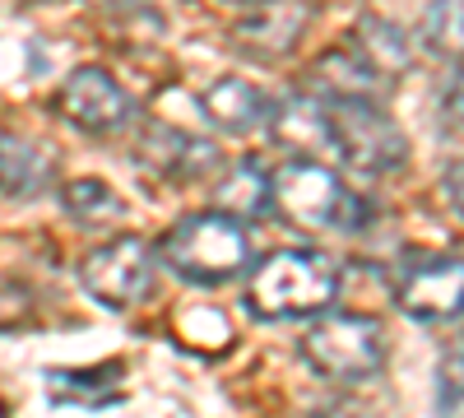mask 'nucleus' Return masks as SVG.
<instances>
[{
	"instance_id": "12",
	"label": "nucleus",
	"mask_w": 464,
	"mask_h": 418,
	"mask_svg": "<svg viewBox=\"0 0 464 418\" xmlns=\"http://www.w3.org/2000/svg\"><path fill=\"white\" fill-rule=\"evenodd\" d=\"M56 177V154L47 144H37L28 135L0 131V191L10 196H37Z\"/></svg>"
},
{
	"instance_id": "19",
	"label": "nucleus",
	"mask_w": 464,
	"mask_h": 418,
	"mask_svg": "<svg viewBox=\"0 0 464 418\" xmlns=\"http://www.w3.org/2000/svg\"><path fill=\"white\" fill-rule=\"evenodd\" d=\"M441 117H446V126H450V131H464V61H459V70L450 74V84H446Z\"/></svg>"
},
{
	"instance_id": "21",
	"label": "nucleus",
	"mask_w": 464,
	"mask_h": 418,
	"mask_svg": "<svg viewBox=\"0 0 464 418\" xmlns=\"http://www.w3.org/2000/svg\"><path fill=\"white\" fill-rule=\"evenodd\" d=\"M232 5H242V10H256V5H265V0H232Z\"/></svg>"
},
{
	"instance_id": "17",
	"label": "nucleus",
	"mask_w": 464,
	"mask_h": 418,
	"mask_svg": "<svg viewBox=\"0 0 464 418\" xmlns=\"http://www.w3.org/2000/svg\"><path fill=\"white\" fill-rule=\"evenodd\" d=\"M177 339H181V345H190V349L214 354V349H223L227 339H232V326L214 307H186L177 316Z\"/></svg>"
},
{
	"instance_id": "4",
	"label": "nucleus",
	"mask_w": 464,
	"mask_h": 418,
	"mask_svg": "<svg viewBox=\"0 0 464 418\" xmlns=\"http://www.w3.org/2000/svg\"><path fill=\"white\" fill-rule=\"evenodd\" d=\"M316 112L325 144L339 154L343 168L362 177H385L409 163V140L376 98H316Z\"/></svg>"
},
{
	"instance_id": "10",
	"label": "nucleus",
	"mask_w": 464,
	"mask_h": 418,
	"mask_svg": "<svg viewBox=\"0 0 464 418\" xmlns=\"http://www.w3.org/2000/svg\"><path fill=\"white\" fill-rule=\"evenodd\" d=\"M306 19H312V10H306L302 0H265V5H256L237 24L232 43H237L242 52H251L256 61H279L302 43Z\"/></svg>"
},
{
	"instance_id": "9",
	"label": "nucleus",
	"mask_w": 464,
	"mask_h": 418,
	"mask_svg": "<svg viewBox=\"0 0 464 418\" xmlns=\"http://www.w3.org/2000/svg\"><path fill=\"white\" fill-rule=\"evenodd\" d=\"M135 159L153 177H172V181H205L223 168V154H218L214 140L181 135V131L159 126V122H149L144 135L135 140Z\"/></svg>"
},
{
	"instance_id": "1",
	"label": "nucleus",
	"mask_w": 464,
	"mask_h": 418,
	"mask_svg": "<svg viewBox=\"0 0 464 418\" xmlns=\"http://www.w3.org/2000/svg\"><path fill=\"white\" fill-rule=\"evenodd\" d=\"M159 260L177 279L196 284V288H223L256 265V242H251V228L237 214L200 209L163 233Z\"/></svg>"
},
{
	"instance_id": "18",
	"label": "nucleus",
	"mask_w": 464,
	"mask_h": 418,
	"mask_svg": "<svg viewBox=\"0 0 464 418\" xmlns=\"http://www.w3.org/2000/svg\"><path fill=\"white\" fill-rule=\"evenodd\" d=\"M437 418H464V345L446 349L437 363Z\"/></svg>"
},
{
	"instance_id": "7",
	"label": "nucleus",
	"mask_w": 464,
	"mask_h": 418,
	"mask_svg": "<svg viewBox=\"0 0 464 418\" xmlns=\"http://www.w3.org/2000/svg\"><path fill=\"white\" fill-rule=\"evenodd\" d=\"M56 112H61L70 126H80V131H89V135H107V131L130 126L135 98L116 84L102 65H80V70H74L70 80L61 84Z\"/></svg>"
},
{
	"instance_id": "13",
	"label": "nucleus",
	"mask_w": 464,
	"mask_h": 418,
	"mask_svg": "<svg viewBox=\"0 0 464 418\" xmlns=\"http://www.w3.org/2000/svg\"><path fill=\"white\" fill-rule=\"evenodd\" d=\"M348 52H353V61L381 84L400 80V74H409V65H413V52L404 43V33L381 24V19H362L353 33H348Z\"/></svg>"
},
{
	"instance_id": "3",
	"label": "nucleus",
	"mask_w": 464,
	"mask_h": 418,
	"mask_svg": "<svg viewBox=\"0 0 464 418\" xmlns=\"http://www.w3.org/2000/svg\"><path fill=\"white\" fill-rule=\"evenodd\" d=\"M269 209L302 233H358L367 209L362 200L316 159H288L269 172Z\"/></svg>"
},
{
	"instance_id": "15",
	"label": "nucleus",
	"mask_w": 464,
	"mask_h": 418,
	"mask_svg": "<svg viewBox=\"0 0 464 418\" xmlns=\"http://www.w3.org/2000/svg\"><path fill=\"white\" fill-rule=\"evenodd\" d=\"M418 37H422L428 52L464 61V0H432V5L422 10Z\"/></svg>"
},
{
	"instance_id": "20",
	"label": "nucleus",
	"mask_w": 464,
	"mask_h": 418,
	"mask_svg": "<svg viewBox=\"0 0 464 418\" xmlns=\"http://www.w3.org/2000/svg\"><path fill=\"white\" fill-rule=\"evenodd\" d=\"M441 191H446V205H450V209L464 219V159L446 168V177H441Z\"/></svg>"
},
{
	"instance_id": "5",
	"label": "nucleus",
	"mask_w": 464,
	"mask_h": 418,
	"mask_svg": "<svg viewBox=\"0 0 464 418\" xmlns=\"http://www.w3.org/2000/svg\"><path fill=\"white\" fill-rule=\"evenodd\" d=\"M302 363L325 382L362 386L385 367V330L358 312H321L302 335Z\"/></svg>"
},
{
	"instance_id": "8",
	"label": "nucleus",
	"mask_w": 464,
	"mask_h": 418,
	"mask_svg": "<svg viewBox=\"0 0 464 418\" xmlns=\"http://www.w3.org/2000/svg\"><path fill=\"white\" fill-rule=\"evenodd\" d=\"M395 307L418 326H446L464 316V256H437L409 270L395 288Z\"/></svg>"
},
{
	"instance_id": "6",
	"label": "nucleus",
	"mask_w": 464,
	"mask_h": 418,
	"mask_svg": "<svg viewBox=\"0 0 464 418\" xmlns=\"http://www.w3.org/2000/svg\"><path fill=\"white\" fill-rule=\"evenodd\" d=\"M80 279H84L89 297H98L102 307L130 312L153 293V251L140 238H116L84 260Z\"/></svg>"
},
{
	"instance_id": "14",
	"label": "nucleus",
	"mask_w": 464,
	"mask_h": 418,
	"mask_svg": "<svg viewBox=\"0 0 464 418\" xmlns=\"http://www.w3.org/2000/svg\"><path fill=\"white\" fill-rule=\"evenodd\" d=\"M61 205L74 223L84 228H116L126 219V200L111 191L102 177H80V181H65L61 186Z\"/></svg>"
},
{
	"instance_id": "2",
	"label": "nucleus",
	"mask_w": 464,
	"mask_h": 418,
	"mask_svg": "<svg viewBox=\"0 0 464 418\" xmlns=\"http://www.w3.org/2000/svg\"><path fill=\"white\" fill-rule=\"evenodd\" d=\"M339 275L321 251H279L265 256L246 279V312L260 321H306L334 307Z\"/></svg>"
},
{
	"instance_id": "16",
	"label": "nucleus",
	"mask_w": 464,
	"mask_h": 418,
	"mask_svg": "<svg viewBox=\"0 0 464 418\" xmlns=\"http://www.w3.org/2000/svg\"><path fill=\"white\" fill-rule=\"evenodd\" d=\"M269 200V172L260 168V163H242V168H232L227 177H223V186H218V205H223V214H256V209H269L265 205Z\"/></svg>"
},
{
	"instance_id": "11",
	"label": "nucleus",
	"mask_w": 464,
	"mask_h": 418,
	"mask_svg": "<svg viewBox=\"0 0 464 418\" xmlns=\"http://www.w3.org/2000/svg\"><path fill=\"white\" fill-rule=\"evenodd\" d=\"M269 112H275V102L251 80H242V74H223V80H214L200 93V117L218 135H251V131L269 126Z\"/></svg>"
}]
</instances>
